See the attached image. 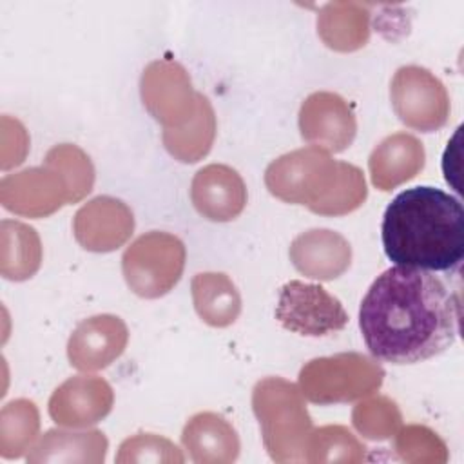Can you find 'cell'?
<instances>
[{"label": "cell", "mask_w": 464, "mask_h": 464, "mask_svg": "<svg viewBox=\"0 0 464 464\" xmlns=\"http://www.w3.org/2000/svg\"><path fill=\"white\" fill-rule=\"evenodd\" d=\"M42 263V243L36 230L20 221H2V276L24 281L34 276Z\"/></svg>", "instance_id": "obj_23"}, {"label": "cell", "mask_w": 464, "mask_h": 464, "mask_svg": "<svg viewBox=\"0 0 464 464\" xmlns=\"http://www.w3.org/2000/svg\"><path fill=\"white\" fill-rule=\"evenodd\" d=\"M187 250L183 241L163 230H150L136 237L121 256L127 286L140 297L158 299L181 279Z\"/></svg>", "instance_id": "obj_6"}, {"label": "cell", "mask_w": 464, "mask_h": 464, "mask_svg": "<svg viewBox=\"0 0 464 464\" xmlns=\"http://www.w3.org/2000/svg\"><path fill=\"white\" fill-rule=\"evenodd\" d=\"M140 92L145 109L163 129H178L196 112L198 92L192 87L188 72L178 62H150L143 69Z\"/></svg>", "instance_id": "obj_9"}, {"label": "cell", "mask_w": 464, "mask_h": 464, "mask_svg": "<svg viewBox=\"0 0 464 464\" xmlns=\"http://www.w3.org/2000/svg\"><path fill=\"white\" fill-rule=\"evenodd\" d=\"M252 410L270 459L304 462L314 424L299 386L283 377H265L252 390Z\"/></svg>", "instance_id": "obj_4"}, {"label": "cell", "mask_w": 464, "mask_h": 464, "mask_svg": "<svg viewBox=\"0 0 464 464\" xmlns=\"http://www.w3.org/2000/svg\"><path fill=\"white\" fill-rule=\"evenodd\" d=\"M116 462L118 464H134V462L181 464L185 462V457L172 440L161 435L136 433L120 444Z\"/></svg>", "instance_id": "obj_29"}, {"label": "cell", "mask_w": 464, "mask_h": 464, "mask_svg": "<svg viewBox=\"0 0 464 464\" xmlns=\"http://www.w3.org/2000/svg\"><path fill=\"white\" fill-rule=\"evenodd\" d=\"M317 34L339 53H352L368 44L370 11L357 2H330L317 14Z\"/></svg>", "instance_id": "obj_20"}, {"label": "cell", "mask_w": 464, "mask_h": 464, "mask_svg": "<svg viewBox=\"0 0 464 464\" xmlns=\"http://www.w3.org/2000/svg\"><path fill=\"white\" fill-rule=\"evenodd\" d=\"M353 428L370 440H386L402 428V413L395 401L377 395L361 401L352 411Z\"/></svg>", "instance_id": "obj_27"}, {"label": "cell", "mask_w": 464, "mask_h": 464, "mask_svg": "<svg viewBox=\"0 0 464 464\" xmlns=\"http://www.w3.org/2000/svg\"><path fill=\"white\" fill-rule=\"evenodd\" d=\"M190 199L205 219L227 223L236 219L246 207V187L236 169L210 163L194 174Z\"/></svg>", "instance_id": "obj_15"}, {"label": "cell", "mask_w": 464, "mask_h": 464, "mask_svg": "<svg viewBox=\"0 0 464 464\" xmlns=\"http://www.w3.org/2000/svg\"><path fill=\"white\" fill-rule=\"evenodd\" d=\"M44 165L56 170L67 187L69 203L83 199L94 185V167L91 158L76 145H54L44 160Z\"/></svg>", "instance_id": "obj_26"}, {"label": "cell", "mask_w": 464, "mask_h": 464, "mask_svg": "<svg viewBox=\"0 0 464 464\" xmlns=\"http://www.w3.org/2000/svg\"><path fill=\"white\" fill-rule=\"evenodd\" d=\"M390 100L397 118L413 130L435 132L450 120V94L426 67H399L390 83Z\"/></svg>", "instance_id": "obj_7"}, {"label": "cell", "mask_w": 464, "mask_h": 464, "mask_svg": "<svg viewBox=\"0 0 464 464\" xmlns=\"http://www.w3.org/2000/svg\"><path fill=\"white\" fill-rule=\"evenodd\" d=\"M2 205L18 216L45 218L69 203L62 176L42 165L9 174L0 183Z\"/></svg>", "instance_id": "obj_14"}, {"label": "cell", "mask_w": 464, "mask_h": 464, "mask_svg": "<svg viewBox=\"0 0 464 464\" xmlns=\"http://www.w3.org/2000/svg\"><path fill=\"white\" fill-rule=\"evenodd\" d=\"M299 132L310 147L335 154L353 143L357 120L343 96L330 91H317L308 94L301 103Z\"/></svg>", "instance_id": "obj_10"}, {"label": "cell", "mask_w": 464, "mask_h": 464, "mask_svg": "<svg viewBox=\"0 0 464 464\" xmlns=\"http://www.w3.org/2000/svg\"><path fill=\"white\" fill-rule=\"evenodd\" d=\"M196 314L214 328L236 323L241 314V295L232 279L223 272H201L190 283Z\"/></svg>", "instance_id": "obj_21"}, {"label": "cell", "mask_w": 464, "mask_h": 464, "mask_svg": "<svg viewBox=\"0 0 464 464\" xmlns=\"http://www.w3.org/2000/svg\"><path fill=\"white\" fill-rule=\"evenodd\" d=\"M359 328L375 359L420 362L457 341L460 295L435 272L395 265L377 276L362 297Z\"/></svg>", "instance_id": "obj_1"}, {"label": "cell", "mask_w": 464, "mask_h": 464, "mask_svg": "<svg viewBox=\"0 0 464 464\" xmlns=\"http://www.w3.org/2000/svg\"><path fill=\"white\" fill-rule=\"evenodd\" d=\"M181 444L187 457L198 464H230L241 450L236 428L214 411L192 415L183 426Z\"/></svg>", "instance_id": "obj_18"}, {"label": "cell", "mask_w": 464, "mask_h": 464, "mask_svg": "<svg viewBox=\"0 0 464 464\" xmlns=\"http://www.w3.org/2000/svg\"><path fill=\"white\" fill-rule=\"evenodd\" d=\"M114 404L111 384L96 375L63 381L49 399L51 419L63 428H89L103 420Z\"/></svg>", "instance_id": "obj_12"}, {"label": "cell", "mask_w": 464, "mask_h": 464, "mask_svg": "<svg viewBox=\"0 0 464 464\" xmlns=\"http://www.w3.org/2000/svg\"><path fill=\"white\" fill-rule=\"evenodd\" d=\"M265 185L285 203L304 205L319 216H344L368 196L359 167L337 161L317 147H303L274 160L265 170Z\"/></svg>", "instance_id": "obj_3"}, {"label": "cell", "mask_w": 464, "mask_h": 464, "mask_svg": "<svg viewBox=\"0 0 464 464\" xmlns=\"http://www.w3.org/2000/svg\"><path fill=\"white\" fill-rule=\"evenodd\" d=\"M134 232L130 207L112 196H98L78 208L72 219L74 239L89 252H112Z\"/></svg>", "instance_id": "obj_11"}, {"label": "cell", "mask_w": 464, "mask_h": 464, "mask_svg": "<svg viewBox=\"0 0 464 464\" xmlns=\"http://www.w3.org/2000/svg\"><path fill=\"white\" fill-rule=\"evenodd\" d=\"M386 257L397 266L450 272L464 259L462 203L435 187L399 192L381 225Z\"/></svg>", "instance_id": "obj_2"}, {"label": "cell", "mask_w": 464, "mask_h": 464, "mask_svg": "<svg viewBox=\"0 0 464 464\" xmlns=\"http://www.w3.org/2000/svg\"><path fill=\"white\" fill-rule=\"evenodd\" d=\"M297 381L303 397L314 404L353 402L381 388L384 368L370 355L343 352L308 361Z\"/></svg>", "instance_id": "obj_5"}, {"label": "cell", "mask_w": 464, "mask_h": 464, "mask_svg": "<svg viewBox=\"0 0 464 464\" xmlns=\"http://www.w3.org/2000/svg\"><path fill=\"white\" fill-rule=\"evenodd\" d=\"M109 450V440L100 430L65 431L49 430L31 448L25 460L29 464L47 462H78L102 464Z\"/></svg>", "instance_id": "obj_19"}, {"label": "cell", "mask_w": 464, "mask_h": 464, "mask_svg": "<svg viewBox=\"0 0 464 464\" xmlns=\"http://www.w3.org/2000/svg\"><path fill=\"white\" fill-rule=\"evenodd\" d=\"M288 256L297 272L317 281H334L352 263V246L344 236L330 228H310L294 237Z\"/></svg>", "instance_id": "obj_16"}, {"label": "cell", "mask_w": 464, "mask_h": 464, "mask_svg": "<svg viewBox=\"0 0 464 464\" xmlns=\"http://www.w3.org/2000/svg\"><path fill=\"white\" fill-rule=\"evenodd\" d=\"M395 451L411 464H444L450 459L446 442L428 426L410 424L395 433Z\"/></svg>", "instance_id": "obj_28"}, {"label": "cell", "mask_w": 464, "mask_h": 464, "mask_svg": "<svg viewBox=\"0 0 464 464\" xmlns=\"http://www.w3.org/2000/svg\"><path fill=\"white\" fill-rule=\"evenodd\" d=\"M366 459V446L344 426L328 424L312 430L304 462H348Z\"/></svg>", "instance_id": "obj_25"}, {"label": "cell", "mask_w": 464, "mask_h": 464, "mask_svg": "<svg viewBox=\"0 0 464 464\" xmlns=\"http://www.w3.org/2000/svg\"><path fill=\"white\" fill-rule=\"evenodd\" d=\"M216 138V114L207 96L198 92L194 116L178 129H163L161 140L172 158L183 163L203 160Z\"/></svg>", "instance_id": "obj_22"}, {"label": "cell", "mask_w": 464, "mask_h": 464, "mask_svg": "<svg viewBox=\"0 0 464 464\" xmlns=\"http://www.w3.org/2000/svg\"><path fill=\"white\" fill-rule=\"evenodd\" d=\"M426 163V150L420 140L408 132L386 136L370 154L368 170L373 187L382 192L413 179Z\"/></svg>", "instance_id": "obj_17"}, {"label": "cell", "mask_w": 464, "mask_h": 464, "mask_svg": "<svg viewBox=\"0 0 464 464\" xmlns=\"http://www.w3.org/2000/svg\"><path fill=\"white\" fill-rule=\"evenodd\" d=\"M40 431V413L33 401L16 399L0 411V455L18 459L33 448Z\"/></svg>", "instance_id": "obj_24"}, {"label": "cell", "mask_w": 464, "mask_h": 464, "mask_svg": "<svg viewBox=\"0 0 464 464\" xmlns=\"http://www.w3.org/2000/svg\"><path fill=\"white\" fill-rule=\"evenodd\" d=\"M129 343L125 321L112 314H98L83 319L67 341V357L80 372H98L112 364Z\"/></svg>", "instance_id": "obj_13"}, {"label": "cell", "mask_w": 464, "mask_h": 464, "mask_svg": "<svg viewBox=\"0 0 464 464\" xmlns=\"http://www.w3.org/2000/svg\"><path fill=\"white\" fill-rule=\"evenodd\" d=\"M276 317L283 328L308 337H324L348 324L343 303L326 288L292 279L279 288Z\"/></svg>", "instance_id": "obj_8"}]
</instances>
